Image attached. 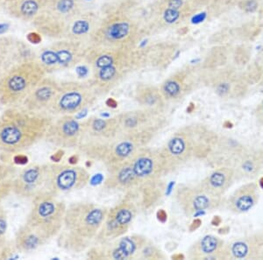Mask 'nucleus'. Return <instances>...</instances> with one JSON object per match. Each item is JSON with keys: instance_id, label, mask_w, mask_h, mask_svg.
Instances as JSON below:
<instances>
[{"instance_id": "11", "label": "nucleus", "mask_w": 263, "mask_h": 260, "mask_svg": "<svg viewBox=\"0 0 263 260\" xmlns=\"http://www.w3.org/2000/svg\"><path fill=\"white\" fill-rule=\"evenodd\" d=\"M81 0H48L42 12L33 21V27L42 36L64 39L72 18L84 11Z\"/></svg>"}, {"instance_id": "43", "label": "nucleus", "mask_w": 263, "mask_h": 260, "mask_svg": "<svg viewBox=\"0 0 263 260\" xmlns=\"http://www.w3.org/2000/svg\"><path fill=\"white\" fill-rule=\"evenodd\" d=\"M156 216H157L158 221L161 222L162 224L167 221V212L165 211L164 209H159L157 213H156Z\"/></svg>"}, {"instance_id": "39", "label": "nucleus", "mask_w": 263, "mask_h": 260, "mask_svg": "<svg viewBox=\"0 0 263 260\" xmlns=\"http://www.w3.org/2000/svg\"><path fill=\"white\" fill-rule=\"evenodd\" d=\"M8 227V222H7V215L3 207L0 204V241L6 239V230Z\"/></svg>"}, {"instance_id": "37", "label": "nucleus", "mask_w": 263, "mask_h": 260, "mask_svg": "<svg viewBox=\"0 0 263 260\" xmlns=\"http://www.w3.org/2000/svg\"><path fill=\"white\" fill-rule=\"evenodd\" d=\"M18 172V168H16L15 166L0 162V179L8 178V177H15Z\"/></svg>"}, {"instance_id": "52", "label": "nucleus", "mask_w": 263, "mask_h": 260, "mask_svg": "<svg viewBox=\"0 0 263 260\" xmlns=\"http://www.w3.org/2000/svg\"><path fill=\"white\" fill-rule=\"evenodd\" d=\"M260 185L263 189V178H261V179H260Z\"/></svg>"}, {"instance_id": "53", "label": "nucleus", "mask_w": 263, "mask_h": 260, "mask_svg": "<svg viewBox=\"0 0 263 260\" xmlns=\"http://www.w3.org/2000/svg\"><path fill=\"white\" fill-rule=\"evenodd\" d=\"M82 3L84 2V1H87V2H89V1H92V0H81Z\"/></svg>"}, {"instance_id": "45", "label": "nucleus", "mask_w": 263, "mask_h": 260, "mask_svg": "<svg viewBox=\"0 0 263 260\" xmlns=\"http://www.w3.org/2000/svg\"><path fill=\"white\" fill-rule=\"evenodd\" d=\"M201 225H202V221H201L200 219H195L194 221L192 222V225H190V231H195V230H197L198 228L200 227Z\"/></svg>"}, {"instance_id": "44", "label": "nucleus", "mask_w": 263, "mask_h": 260, "mask_svg": "<svg viewBox=\"0 0 263 260\" xmlns=\"http://www.w3.org/2000/svg\"><path fill=\"white\" fill-rule=\"evenodd\" d=\"M256 117L259 122L263 125V100L262 102L260 103V105L257 107V111H256Z\"/></svg>"}, {"instance_id": "49", "label": "nucleus", "mask_w": 263, "mask_h": 260, "mask_svg": "<svg viewBox=\"0 0 263 260\" xmlns=\"http://www.w3.org/2000/svg\"><path fill=\"white\" fill-rule=\"evenodd\" d=\"M172 258H174V259H182V258H184V256L182 254H176L172 256Z\"/></svg>"}, {"instance_id": "17", "label": "nucleus", "mask_w": 263, "mask_h": 260, "mask_svg": "<svg viewBox=\"0 0 263 260\" xmlns=\"http://www.w3.org/2000/svg\"><path fill=\"white\" fill-rule=\"evenodd\" d=\"M203 81L222 99L239 98L248 90V82L244 75L229 65L207 72Z\"/></svg>"}, {"instance_id": "15", "label": "nucleus", "mask_w": 263, "mask_h": 260, "mask_svg": "<svg viewBox=\"0 0 263 260\" xmlns=\"http://www.w3.org/2000/svg\"><path fill=\"white\" fill-rule=\"evenodd\" d=\"M147 241L143 235H125L116 239L94 244L87 250V257L93 260L138 259Z\"/></svg>"}, {"instance_id": "5", "label": "nucleus", "mask_w": 263, "mask_h": 260, "mask_svg": "<svg viewBox=\"0 0 263 260\" xmlns=\"http://www.w3.org/2000/svg\"><path fill=\"white\" fill-rule=\"evenodd\" d=\"M218 135L203 125H190L178 129L161 148L170 173L194 159H206Z\"/></svg>"}, {"instance_id": "14", "label": "nucleus", "mask_w": 263, "mask_h": 260, "mask_svg": "<svg viewBox=\"0 0 263 260\" xmlns=\"http://www.w3.org/2000/svg\"><path fill=\"white\" fill-rule=\"evenodd\" d=\"M87 48L80 42L57 39L50 45L42 48L36 55L35 60L48 75L77 66L84 61Z\"/></svg>"}, {"instance_id": "31", "label": "nucleus", "mask_w": 263, "mask_h": 260, "mask_svg": "<svg viewBox=\"0 0 263 260\" xmlns=\"http://www.w3.org/2000/svg\"><path fill=\"white\" fill-rule=\"evenodd\" d=\"M257 187L253 183L242 186L237 189L228 200V208L236 213L248 211L258 200Z\"/></svg>"}, {"instance_id": "16", "label": "nucleus", "mask_w": 263, "mask_h": 260, "mask_svg": "<svg viewBox=\"0 0 263 260\" xmlns=\"http://www.w3.org/2000/svg\"><path fill=\"white\" fill-rule=\"evenodd\" d=\"M197 11L189 0H158L152 7L150 26L158 31L179 27Z\"/></svg>"}, {"instance_id": "46", "label": "nucleus", "mask_w": 263, "mask_h": 260, "mask_svg": "<svg viewBox=\"0 0 263 260\" xmlns=\"http://www.w3.org/2000/svg\"><path fill=\"white\" fill-rule=\"evenodd\" d=\"M106 105H107L108 107L110 108H116L118 106V102H117L116 100L114 98H108L106 100V102H105Z\"/></svg>"}, {"instance_id": "12", "label": "nucleus", "mask_w": 263, "mask_h": 260, "mask_svg": "<svg viewBox=\"0 0 263 260\" xmlns=\"http://www.w3.org/2000/svg\"><path fill=\"white\" fill-rule=\"evenodd\" d=\"M12 193L26 199L57 196L51 164H31L18 171L12 185Z\"/></svg>"}, {"instance_id": "36", "label": "nucleus", "mask_w": 263, "mask_h": 260, "mask_svg": "<svg viewBox=\"0 0 263 260\" xmlns=\"http://www.w3.org/2000/svg\"><path fill=\"white\" fill-rule=\"evenodd\" d=\"M165 258L166 255L163 253V251L148 240L147 244L144 245L143 248L141 249L138 259L158 260Z\"/></svg>"}, {"instance_id": "2", "label": "nucleus", "mask_w": 263, "mask_h": 260, "mask_svg": "<svg viewBox=\"0 0 263 260\" xmlns=\"http://www.w3.org/2000/svg\"><path fill=\"white\" fill-rule=\"evenodd\" d=\"M53 117L21 106L7 107L0 115V151L18 153L44 139Z\"/></svg>"}, {"instance_id": "25", "label": "nucleus", "mask_w": 263, "mask_h": 260, "mask_svg": "<svg viewBox=\"0 0 263 260\" xmlns=\"http://www.w3.org/2000/svg\"><path fill=\"white\" fill-rule=\"evenodd\" d=\"M59 86V82L46 75L25 99L21 107L38 113L48 112L54 103Z\"/></svg>"}, {"instance_id": "29", "label": "nucleus", "mask_w": 263, "mask_h": 260, "mask_svg": "<svg viewBox=\"0 0 263 260\" xmlns=\"http://www.w3.org/2000/svg\"><path fill=\"white\" fill-rule=\"evenodd\" d=\"M134 98L135 102L143 109L163 112L167 104L162 96L160 87L145 83H140L136 85Z\"/></svg>"}, {"instance_id": "42", "label": "nucleus", "mask_w": 263, "mask_h": 260, "mask_svg": "<svg viewBox=\"0 0 263 260\" xmlns=\"http://www.w3.org/2000/svg\"><path fill=\"white\" fill-rule=\"evenodd\" d=\"M197 10H200L203 7L209 6L213 0H189Z\"/></svg>"}, {"instance_id": "8", "label": "nucleus", "mask_w": 263, "mask_h": 260, "mask_svg": "<svg viewBox=\"0 0 263 260\" xmlns=\"http://www.w3.org/2000/svg\"><path fill=\"white\" fill-rule=\"evenodd\" d=\"M120 136L116 117H88L82 121L81 136L77 148L86 158L103 162L108 150Z\"/></svg>"}, {"instance_id": "1", "label": "nucleus", "mask_w": 263, "mask_h": 260, "mask_svg": "<svg viewBox=\"0 0 263 260\" xmlns=\"http://www.w3.org/2000/svg\"><path fill=\"white\" fill-rule=\"evenodd\" d=\"M84 61L91 70L90 84L99 96L110 92L141 68L136 49L89 45Z\"/></svg>"}, {"instance_id": "4", "label": "nucleus", "mask_w": 263, "mask_h": 260, "mask_svg": "<svg viewBox=\"0 0 263 260\" xmlns=\"http://www.w3.org/2000/svg\"><path fill=\"white\" fill-rule=\"evenodd\" d=\"M107 170L104 188L122 192L145 181L163 178L170 173L161 148L147 147H140L129 158Z\"/></svg>"}, {"instance_id": "3", "label": "nucleus", "mask_w": 263, "mask_h": 260, "mask_svg": "<svg viewBox=\"0 0 263 260\" xmlns=\"http://www.w3.org/2000/svg\"><path fill=\"white\" fill-rule=\"evenodd\" d=\"M108 209L87 202L73 203L67 206L63 228L57 245L65 251L80 253L95 244L105 221Z\"/></svg>"}, {"instance_id": "23", "label": "nucleus", "mask_w": 263, "mask_h": 260, "mask_svg": "<svg viewBox=\"0 0 263 260\" xmlns=\"http://www.w3.org/2000/svg\"><path fill=\"white\" fill-rule=\"evenodd\" d=\"M53 183L57 193L78 191L90 183V175L84 168L72 164H51Z\"/></svg>"}, {"instance_id": "48", "label": "nucleus", "mask_w": 263, "mask_h": 260, "mask_svg": "<svg viewBox=\"0 0 263 260\" xmlns=\"http://www.w3.org/2000/svg\"><path fill=\"white\" fill-rule=\"evenodd\" d=\"M8 29V25L7 24H0V34L6 33V30Z\"/></svg>"}, {"instance_id": "30", "label": "nucleus", "mask_w": 263, "mask_h": 260, "mask_svg": "<svg viewBox=\"0 0 263 260\" xmlns=\"http://www.w3.org/2000/svg\"><path fill=\"white\" fill-rule=\"evenodd\" d=\"M48 0H11L6 4L10 15L21 21H33L45 7Z\"/></svg>"}, {"instance_id": "26", "label": "nucleus", "mask_w": 263, "mask_h": 260, "mask_svg": "<svg viewBox=\"0 0 263 260\" xmlns=\"http://www.w3.org/2000/svg\"><path fill=\"white\" fill-rule=\"evenodd\" d=\"M99 21L95 12L83 11L69 21L64 39L80 42L84 45L86 42L90 43Z\"/></svg>"}, {"instance_id": "21", "label": "nucleus", "mask_w": 263, "mask_h": 260, "mask_svg": "<svg viewBox=\"0 0 263 260\" xmlns=\"http://www.w3.org/2000/svg\"><path fill=\"white\" fill-rule=\"evenodd\" d=\"M82 131V122L73 115H63L53 120L44 141L60 149L78 147Z\"/></svg>"}, {"instance_id": "27", "label": "nucleus", "mask_w": 263, "mask_h": 260, "mask_svg": "<svg viewBox=\"0 0 263 260\" xmlns=\"http://www.w3.org/2000/svg\"><path fill=\"white\" fill-rule=\"evenodd\" d=\"M224 247L223 240L208 235L189 249L188 257L191 259H226Z\"/></svg>"}, {"instance_id": "51", "label": "nucleus", "mask_w": 263, "mask_h": 260, "mask_svg": "<svg viewBox=\"0 0 263 260\" xmlns=\"http://www.w3.org/2000/svg\"><path fill=\"white\" fill-rule=\"evenodd\" d=\"M10 1H11V0H0V4H1V5H3V6H5L6 4L10 2Z\"/></svg>"}, {"instance_id": "7", "label": "nucleus", "mask_w": 263, "mask_h": 260, "mask_svg": "<svg viewBox=\"0 0 263 260\" xmlns=\"http://www.w3.org/2000/svg\"><path fill=\"white\" fill-rule=\"evenodd\" d=\"M46 75L35 59L13 65L0 77V105L6 108L21 106Z\"/></svg>"}, {"instance_id": "41", "label": "nucleus", "mask_w": 263, "mask_h": 260, "mask_svg": "<svg viewBox=\"0 0 263 260\" xmlns=\"http://www.w3.org/2000/svg\"><path fill=\"white\" fill-rule=\"evenodd\" d=\"M42 35L41 33H38L37 31L36 32H31L28 33L27 35V39L28 42L33 44H38L40 42H42Z\"/></svg>"}, {"instance_id": "28", "label": "nucleus", "mask_w": 263, "mask_h": 260, "mask_svg": "<svg viewBox=\"0 0 263 260\" xmlns=\"http://www.w3.org/2000/svg\"><path fill=\"white\" fill-rule=\"evenodd\" d=\"M234 177L235 172L233 168L220 167L205 177L199 186L211 195L221 198L233 184Z\"/></svg>"}, {"instance_id": "9", "label": "nucleus", "mask_w": 263, "mask_h": 260, "mask_svg": "<svg viewBox=\"0 0 263 260\" xmlns=\"http://www.w3.org/2000/svg\"><path fill=\"white\" fill-rule=\"evenodd\" d=\"M115 117L119 124L120 135L140 147H147L167 126V117L163 111L143 108L124 111Z\"/></svg>"}, {"instance_id": "20", "label": "nucleus", "mask_w": 263, "mask_h": 260, "mask_svg": "<svg viewBox=\"0 0 263 260\" xmlns=\"http://www.w3.org/2000/svg\"><path fill=\"white\" fill-rule=\"evenodd\" d=\"M174 198L180 209L187 216L206 210L213 211L221 203V198L215 197L204 191L200 186L179 184L174 192Z\"/></svg>"}, {"instance_id": "10", "label": "nucleus", "mask_w": 263, "mask_h": 260, "mask_svg": "<svg viewBox=\"0 0 263 260\" xmlns=\"http://www.w3.org/2000/svg\"><path fill=\"white\" fill-rule=\"evenodd\" d=\"M67 206L55 196H41L32 200L24 225L46 244L58 236L63 228Z\"/></svg>"}, {"instance_id": "13", "label": "nucleus", "mask_w": 263, "mask_h": 260, "mask_svg": "<svg viewBox=\"0 0 263 260\" xmlns=\"http://www.w3.org/2000/svg\"><path fill=\"white\" fill-rule=\"evenodd\" d=\"M98 97L90 82H63L49 111L60 116L75 115L95 105Z\"/></svg>"}, {"instance_id": "22", "label": "nucleus", "mask_w": 263, "mask_h": 260, "mask_svg": "<svg viewBox=\"0 0 263 260\" xmlns=\"http://www.w3.org/2000/svg\"><path fill=\"white\" fill-rule=\"evenodd\" d=\"M199 77L192 68L177 69L168 75L160 85V90L167 103L179 102L193 92Z\"/></svg>"}, {"instance_id": "50", "label": "nucleus", "mask_w": 263, "mask_h": 260, "mask_svg": "<svg viewBox=\"0 0 263 260\" xmlns=\"http://www.w3.org/2000/svg\"><path fill=\"white\" fill-rule=\"evenodd\" d=\"M193 104H191V105H190V106H189V108L188 109H187V111H188V112H190V113H191V112H192V111H193V109H194V106H193Z\"/></svg>"}, {"instance_id": "35", "label": "nucleus", "mask_w": 263, "mask_h": 260, "mask_svg": "<svg viewBox=\"0 0 263 260\" xmlns=\"http://www.w3.org/2000/svg\"><path fill=\"white\" fill-rule=\"evenodd\" d=\"M262 156L257 153L243 154V158L239 162V170L245 176H250L260 170L262 165Z\"/></svg>"}, {"instance_id": "34", "label": "nucleus", "mask_w": 263, "mask_h": 260, "mask_svg": "<svg viewBox=\"0 0 263 260\" xmlns=\"http://www.w3.org/2000/svg\"><path fill=\"white\" fill-rule=\"evenodd\" d=\"M231 50L227 45H217L211 48L204 57L201 70L213 71L228 65L231 56Z\"/></svg>"}, {"instance_id": "24", "label": "nucleus", "mask_w": 263, "mask_h": 260, "mask_svg": "<svg viewBox=\"0 0 263 260\" xmlns=\"http://www.w3.org/2000/svg\"><path fill=\"white\" fill-rule=\"evenodd\" d=\"M178 45L171 42L152 43L143 48H136L141 68L150 67L152 69L164 70L171 65L177 55Z\"/></svg>"}, {"instance_id": "18", "label": "nucleus", "mask_w": 263, "mask_h": 260, "mask_svg": "<svg viewBox=\"0 0 263 260\" xmlns=\"http://www.w3.org/2000/svg\"><path fill=\"white\" fill-rule=\"evenodd\" d=\"M167 184L162 178L148 179L125 192L123 200L128 202L136 212L148 214L161 204Z\"/></svg>"}, {"instance_id": "32", "label": "nucleus", "mask_w": 263, "mask_h": 260, "mask_svg": "<svg viewBox=\"0 0 263 260\" xmlns=\"http://www.w3.org/2000/svg\"><path fill=\"white\" fill-rule=\"evenodd\" d=\"M140 147L134 141L124 138L120 136L114 145L108 150L107 153L105 155L103 164H105L106 168H111L120 162H124L125 159L129 158L133 153H135Z\"/></svg>"}, {"instance_id": "6", "label": "nucleus", "mask_w": 263, "mask_h": 260, "mask_svg": "<svg viewBox=\"0 0 263 260\" xmlns=\"http://www.w3.org/2000/svg\"><path fill=\"white\" fill-rule=\"evenodd\" d=\"M143 37L141 25L125 12L109 13L99 21L90 45L135 50Z\"/></svg>"}, {"instance_id": "47", "label": "nucleus", "mask_w": 263, "mask_h": 260, "mask_svg": "<svg viewBox=\"0 0 263 260\" xmlns=\"http://www.w3.org/2000/svg\"><path fill=\"white\" fill-rule=\"evenodd\" d=\"M220 224H221V218L219 216H214L213 221H212V225H214V226H218Z\"/></svg>"}, {"instance_id": "38", "label": "nucleus", "mask_w": 263, "mask_h": 260, "mask_svg": "<svg viewBox=\"0 0 263 260\" xmlns=\"http://www.w3.org/2000/svg\"><path fill=\"white\" fill-rule=\"evenodd\" d=\"M237 5L244 12L252 13L259 8V0H239Z\"/></svg>"}, {"instance_id": "19", "label": "nucleus", "mask_w": 263, "mask_h": 260, "mask_svg": "<svg viewBox=\"0 0 263 260\" xmlns=\"http://www.w3.org/2000/svg\"><path fill=\"white\" fill-rule=\"evenodd\" d=\"M136 215L137 212L135 208L125 200L108 209L95 244L106 242L125 236L131 227Z\"/></svg>"}, {"instance_id": "40", "label": "nucleus", "mask_w": 263, "mask_h": 260, "mask_svg": "<svg viewBox=\"0 0 263 260\" xmlns=\"http://www.w3.org/2000/svg\"><path fill=\"white\" fill-rule=\"evenodd\" d=\"M11 251V245L8 244L6 239L0 241V259L8 258L12 254Z\"/></svg>"}, {"instance_id": "33", "label": "nucleus", "mask_w": 263, "mask_h": 260, "mask_svg": "<svg viewBox=\"0 0 263 260\" xmlns=\"http://www.w3.org/2000/svg\"><path fill=\"white\" fill-rule=\"evenodd\" d=\"M46 243L33 233L26 225H21L16 231L13 245L21 253H30L45 245Z\"/></svg>"}]
</instances>
